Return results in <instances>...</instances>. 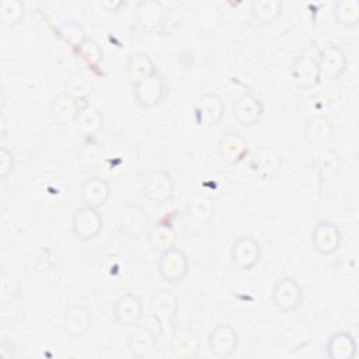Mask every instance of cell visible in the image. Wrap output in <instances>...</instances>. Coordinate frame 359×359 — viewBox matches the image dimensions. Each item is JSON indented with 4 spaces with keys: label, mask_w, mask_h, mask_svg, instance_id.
<instances>
[{
    "label": "cell",
    "mask_w": 359,
    "mask_h": 359,
    "mask_svg": "<svg viewBox=\"0 0 359 359\" xmlns=\"http://www.w3.org/2000/svg\"><path fill=\"white\" fill-rule=\"evenodd\" d=\"M180 300L178 296L170 289L156 292L150 299V313L158 324L160 334H167L174 330Z\"/></svg>",
    "instance_id": "cell-1"
},
{
    "label": "cell",
    "mask_w": 359,
    "mask_h": 359,
    "mask_svg": "<svg viewBox=\"0 0 359 359\" xmlns=\"http://www.w3.org/2000/svg\"><path fill=\"white\" fill-rule=\"evenodd\" d=\"M157 271L164 282H181L189 271V262L185 252L175 245L163 251L157 262Z\"/></svg>",
    "instance_id": "cell-2"
},
{
    "label": "cell",
    "mask_w": 359,
    "mask_h": 359,
    "mask_svg": "<svg viewBox=\"0 0 359 359\" xmlns=\"http://www.w3.org/2000/svg\"><path fill=\"white\" fill-rule=\"evenodd\" d=\"M174 192V181L168 171L154 170L143 182V198L151 205H165Z\"/></svg>",
    "instance_id": "cell-3"
},
{
    "label": "cell",
    "mask_w": 359,
    "mask_h": 359,
    "mask_svg": "<svg viewBox=\"0 0 359 359\" xmlns=\"http://www.w3.org/2000/svg\"><path fill=\"white\" fill-rule=\"evenodd\" d=\"M271 299L276 309L283 313H290L300 306L303 300V290L296 279L285 276L278 279L273 285Z\"/></svg>",
    "instance_id": "cell-4"
},
{
    "label": "cell",
    "mask_w": 359,
    "mask_h": 359,
    "mask_svg": "<svg viewBox=\"0 0 359 359\" xmlns=\"http://www.w3.org/2000/svg\"><path fill=\"white\" fill-rule=\"evenodd\" d=\"M194 121L198 126L212 128L220 122L224 115L223 100L213 93L203 94L195 100L192 105Z\"/></svg>",
    "instance_id": "cell-5"
},
{
    "label": "cell",
    "mask_w": 359,
    "mask_h": 359,
    "mask_svg": "<svg viewBox=\"0 0 359 359\" xmlns=\"http://www.w3.org/2000/svg\"><path fill=\"white\" fill-rule=\"evenodd\" d=\"M132 87H133V98L136 104L144 109L157 107L167 94L165 80L158 73L133 84Z\"/></svg>",
    "instance_id": "cell-6"
},
{
    "label": "cell",
    "mask_w": 359,
    "mask_h": 359,
    "mask_svg": "<svg viewBox=\"0 0 359 359\" xmlns=\"http://www.w3.org/2000/svg\"><path fill=\"white\" fill-rule=\"evenodd\" d=\"M261 244L251 236L236 238L230 248L231 262L240 271H251L261 259Z\"/></svg>",
    "instance_id": "cell-7"
},
{
    "label": "cell",
    "mask_w": 359,
    "mask_h": 359,
    "mask_svg": "<svg viewBox=\"0 0 359 359\" xmlns=\"http://www.w3.org/2000/svg\"><path fill=\"white\" fill-rule=\"evenodd\" d=\"M342 241L339 227L328 220H320L311 231V245L320 255H332L338 251Z\"/></svg>",
    "instance_id": "cell-8"
},
{
    "label": "cell",
    "mask_w": 359,
    "mask_h": 359,
    "mask_svg": "<svg viewBox=\"0 0 359 359\" xmlns=\"http://www.w3.org/2000/svg\"><path fill=\"white\" fill-rule=\"evenodd\" d=\"M102 216L100 215L98 209L86 205L77 209L72 217V231L83 241L97 237L102 230Z\"/></svg>",
    "instance_id": "cell-9"
},
{
    "label": "cell",
    "mask_w": 359,
    "mask_h": 359,
    "mask_svg": "<svg viewBox=\"0 0 359 359\" xmlns=\"http://www.w3.org/2000/svg\"><path fill=\"white\" fill-rule=\"evenodd\" d=\"M238 346V335L229 324H219L208 334V348L217 359L230 358Z\"/></svg>",
    "instance_id": "cell-10"
},
{
    "label": "cell",
    "mask_w": 359,
    "mask_h": 359,
    "mask_svg": "<svg viewBox=\"0 0 359 359\" xmlns=\"http://www.w3.org/2000/svg\"><path fill=\"white\" fill-rule=\"evenodd\" d=\"M321 80H337L339 79L348 66V59L342 48L337 45H328L323 48L317 57Z\"/></svg>",
    "instance_id": "cell-11"
},
{
    "label": "cell",
    "mask_w": 359,
    "mask_h": 359,
    "mask_svg": "<svg viewBox=\"0 0 359 359\" xmlns=\"http://www.w3.org/2000/svg\"><path fill=\"white\" fill-rule=\"evenodd\" d=\"M264 102L252 91H244L233 104V116L241 126H254L264 114Z\"/></svg>",
    "instance_id": "cell-12"
},
{
    "label": "cell",
    "mask_w": 359,
    "mask_h": 359,
    "mask_svg": "<svg viewBox=\"0 0 359 359\" xmlns=\"http://www.w3.org/2000/svg\"><path fill=\"white\" fill-rule=\"evenodd\" d=\"M251 171L261 180H271L280 172L282 157L272 146H261L250 160Z\"/></svg>",
    "instance_id": "cell-13"
},
{
    "label": "cell",
    "mask_w": 359,
    "mask_h": 359,
    "mask_svg": "<svg viewBox=\"0 0 359 359\" xmlns=\"http://www.w3.org/2000/svg\"><path fill=\"white\" fill-rule=\"evenodd\" d=\"M119 230L129 238H139L149 230L147 212L136 203H128L119 215Z\"/></svg>",
    "instance_id": "cell-14"
},
{
    "label": "cell",
    "mask_w": 359,
    "mask_h": 359,
    "mask_svg": "<svg viewBox=\"0 0 359 359\" xmlns=\"http://www.w3.org/2000/svg\"><path fill=\"white\" fill-rule=\"evenodd\" d=\"M114 318L122 327H133L140 323L143 317V303L135 293H123L118 297L112 309Z\"/></svg>",
    "instance_id": "cell-15"
},
{
    "label": "cell",
    "mask_w": 359,
    "mask_h": 359,
    "mask_svg": "<svg viewBox=\"0 0 359 359\" xmlns=\"http://www.w3.org/2000/svg\"><path fill=\"white\" fill-rule=\"evenodd\" d=\"M125 342L128 351L135 358H147L157 348V338L154 332L150 328L139 324L129 327Z\"/></svg>",
    "instance_id": "cell-16"
},
{
    "label": "cell",
    "mask_w": 359,
    "mask_h": 359,
    "mask_svg": "<svg viewBox=\"0 0 359 359\" xmlns=\"http://www.w3.org/2000/svg\"><path fill=\"white\" fill-rule=\"evenodd\" d=\"M248 142L247 139L237 132H229L223 135L217 143V153L220 158L230 164L236 165L245 160L248 156Z\"/></svg>",
    "instance_id": "cell-17"
},
{
    "label": "cell",
    "mask_w": 359,
    "mask_h": 359,
    "mask_svg": "<svg viewBox=\"0 0 359 359\" xmlns=\"http://www.w3.org/2000/svg\"><path fill=\"white\" fill-rule=\"evenodd\" d=\"M86 105L87 104L81 105V100L76 98L74 95L66 91V93L57 94L52 100L49 112L55 122H57L59 125H66V123L76 122L79 114Z\"/></svg>",
    "instance_id": "cell-18"
},
{
    "label": "cell",
    "mask_w": 359,
    "mask_h": 359,
    "mask_svg": "<svg viewBox=\"0 0 359 359\" xmlns=\"http://www.w3.org/2000/svg\"><path fill=\"white\" fill-rule=\"evenodd\" d=\"M303 135L310 146L325 149L332 139L334 125L327 116L314 115L306 119Z\"/></svg>",
    "instance_id": "cell-19"
},
{
    "label": "cell",
    "mask_w": 359,
    "mask_h": 359,
    "mask_svg": "<svg viewBox=\"0 0 359 359\" xmlns=\"http://www.w3.org/2000/svg\"><path fill=\"white\" fill-rule=\"evenodd\" d=\"M93 324L91 311L81 303L72 304L63 317V330L70 338L84 337Z\"/></svg>",
    "instance_id": "cell-20"
},
{
    "label": "cell",
    "mask_w": 359,
    "mask_h": 359,
    "mask_svg": "<svg viewBox=\"0 0 359 359\" xmlns=\"http://www.w3.org/2000/svg\"><path fill=\"white\" fill-rule=\"evenodd\" d=\"M289 74L296 86L302 88H311L320 83V70L317 59L300 55L297 56L289 70Z\"/></svg>",
    "instance_id": "cell-21"
},
{
    "label": "cell",
    "mask_w": 359,
    "mask_h": 359,
    "mask_svg": "<svg viewBox=\"0 0 359 359\" xmlns=\"http://www.w3.org/2000/svg\"><path fill=\"white\" fill-rule=\"evenodd\" d=\"M111 195V185L102 177H90L80 187V198L86 206L98 209L105 205Z\"/></svg>",
    "instance_id": "cell-22"
},
{
    "label": "cell",
    "mask_w": 359,
    "mask_h": 359,
    "mask_svg": "<svg viewBox=\"0 0 359 359\" xmlns=\"http://www.w3.org/2000/svg\"><path fill=\"white\" fill-rule=\"evenodd\" d=\"M170 348L175 358L191 359L198 355L201 344H199V338L194 330L180 328L171 334Z\"/></svg>",
    "instance_id": "cell-23"
},
{
    "label": "cell",
    "mask_w": 359,
    "mask_h": 359,
    "mask_svg": "<svg viewBox=\"0 0 359 359\" xmlns=\"http://www.w3.org/2000/svg\"><path fill=\"white\" fill-rule=\"evenodd\" d=\"M125 72H126V77L133 86L142 80H146L154 76L157 73V69L153 59L147 53L136 52L129 55L125 65Z\"/></svg>",
    "instance_id": "cell-24"
},
{
    "label": "cell",
    "mask_w": 359,
    "mask_h": 359,
    "mask_svg": "<svg viewBox=\"0 0 359 359\" xmlns=\"http://www.w3.org/2000/svg\"><path fill=\"white\" fill-rule=\"evenodd\" d=\"M213 212H215V202L202 192H196L191 195L185 206V213L188 220L195 224L208 223L212 219Z\"/></svg>",
    "instance_id": "cell-25"
},
{
    "label": "cell",
    "mask_w": 359,
    "mask_h": 359,
    "mask_svg": "<svg viewBox=\"0 0 359 359\" xmlns=\"http://www.w3.org/2000/svg\"><path fill=\"white\" fill-rule=\"evenodd\" d=\"M330 359H353L356 356V341L351 332H334L325 345Z\"/></svg>",
    "instance_id": "cell-26"
},
{
    "label": "cell",
    "mask_w": 359,
    "mask_h": 359,
    "mask_svg": "<svg viewBox=\"0 0 359 359\" xmlns=\"http://www.w3.org/2000/svg\"><path fill=\"white\" fill-rule=\"evenodd\" d=\"M146 238H147L149 247L154 252L161 254L163 251L175 245L177 231L170 223H156L151 229L147 230Z\"/></svg>",
    "instance_id": "cell-27"
},
{
    "label": "cell",
    "mask_w": 359,
    "mask_h": 359,
    "mask_svg": "<svg viewBox=\"0 0 359 359\" xmlns=\"http://www.w3.org/2000/svg\"><path fill=\"white\" fill-rule=\"evenodd\" d=\"M77 130L84 133L86 136H97L104 126L102 114L93 107L86 105L76 119Z\"/></svg>",
    "instance_id": "cell-28"
},
{
    "label": "cell",
    "mask_w": 359,
    "mask_h": 359,
    "mask_svg": "<svg viewBox=\"0 0 359 359\" xmlns=\"http://www.w3.org/2000/svg\"><path fill=\"white\" fill-rule=\"evenodd\" d=\"M332 15L337 24L345 28H352L359 22V1L358 0H338L334 3Z\"/></svg>",
    "instance_id": "cell-29"
},
{
    "label": "cell",
    "mask_w": 359,
    "mask_h": 359,
    "mask_svg": "<svg viewBox=\"0 0 359 359\" xmlns=\"http://www.w3.org/2000/svg\"><path fill=\"white\" fill-rule=\"evenodd\" d=\"M250 13L255 21L268 25L282 14V3L279 0H254Z\"/></svg>",
    "instance_id": "cell-30"
},
{
    "label": "cell",
    "mask_w": 359,
    "mask_h": 359,
    "mask_svg": "<svg viewBox=\"0 0 359 359\" xmlns=\"http://www.w3.org/2000/svg\"><path fill=\"white\" fill-rule=\"evenodd\" d=\"M341 171V160L337 151L332 149H324L317 160V172L318 180L321 182L324 181H332L335 177H338Z\"/></svg>",
    "instance_id": "cell-31"
},
{
    "label": "cell",
    "mask_w": 359,
    "mask_h": 359,
    "mask_svg": "<svg viewBox=\"0 0 359 359\" xmlns=\"http://www.w3.org/2000/svg\"><path fill=\"white\" fill-rule=\"evenodd\" d=\"M25 15V6L20 0L0 1V22L6 28H15L20 25Z\"/></svg>",
    "instance_id": "cell-32"
},
{
    "label": "cell",
    "mask_w": 359,
    "mask_h": 359,
    "mask_svg": "<svg viewBox=\"0 0 359 359\" xmlns=\"http://www.w3.org/2000/svg\"><path fill=\"white\" fill-rule=\"evenodd\" d=\"M136 11L137 21L146 28H154L161 22L163 4L160 1H142Z\"/></svg>",
    "instance_id": "cell-33"
},
{
    "label": "cell",
    "mask_w": 359,
    "mask_h": 359,
    "mask_svg": "<svg viewBox=\"0 0 359 359\" xmlns=\"http://www.w3.org/2000/svg\"><path fill=\"white\" fill-rule=\"evenodd\" d=\"M57 35L67 42L73 49L79 48L88 36L84 28L76 21H66L57 27Z\"/></svg>",
    "instance_id": "cell-34"
},
{
    "label": "cell",
    "mask_w": 359,
    "mask_h": 359,
    "mask_svg": "<svg viewBox=\"0 0 359 359\" xmlns=\"http://www.w3.org/2000/svg\"><path fill=\"white\" fill-rule=\"evenodd\" d=\"M74 52L81 60H84L91 67H97L102 60V49L91 38H87L79 48L74 49Z\"/></svg>",
    "instance_id": "cell-35"
},
{
    "label": "cell",
    "mask_w": 359,
    "mask_h": 359,
    "mask_svg": "<svg viewBox=\"0 0 359 359\" xmlns=\"http://www.w3.org/2000/svg\"><path fill=\"white\" fill-rule=\"evenodd\" d=\"M14 170V156L6 146L0 149V178H6Z\"/></svg>",
    "instance_id": "cell-36"
},
{
    "label": "cell",
    "mask_w": 359,
    "mask_h": 359,
    "mask_svg": "<svg viewBox=\"0 0 359 359\" xmlns=\"http://www.w3.org/2000/svg\"><path fill=\"white\" fill-rule=\"evenodd\" d=\"M8 289L13 292L14 296H17L18 292H20V280L13 273H8V272L3 271V273H1V293H0V299L7 294Z\"/></svg>",
    "instance_id": "cell-37"
},
{
    "label": "cell",
    "mask_w": 359,
    "mask_h": 359,
    "mask_svg": "<svg viewBox=\"0 0 359 359\" xmlns=\"http://www.w3.org/2000/svg\"><path fill=\"white\" fill-rule=\"evenodd\" d=\"M100 6L102 8H105L107 11H118L121 7L125 6V1H111V0H105V1H101Z\"/></svg>",
    "instance_id": "cell-38"
}]
</instances>
